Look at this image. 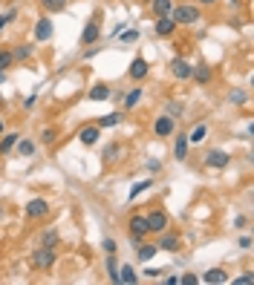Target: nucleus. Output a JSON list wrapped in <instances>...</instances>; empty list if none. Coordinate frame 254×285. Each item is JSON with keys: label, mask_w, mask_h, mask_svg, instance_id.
<instances>
[{"label": "nucleus", "mask_w": 254, "mask_h": 285, "mask_svg": "<svg viewBox=\"0 0 254 285\" xmlns=\"http://www.w3.org/2000/svg\"><path fill=\"white\" fill-rule=\"evenodd\" d=\"M170 17H173V23L176 26H191V23H197L200 20V9L197 6H173L170 9Z\"/></svg>", "instance_id": "1"}, {"label": "nucleus", "mask_w": 254, "mask_h": 285, "mask_svg": "<svg viewBox=\"0 0 254 285\" xmlns=\"http://www.w3.org/2000/svg\"><path fill=\"white\" fill-rule=\"evenodd\" d=\"M127 231H130V239H133V242H142L145 236L151 234V228H148V216H142V213L130 216V222H127Z\"/></svg>", "instance_id": "2"}, {"label": "nucleus", "mask_w": 254, "mask_h": 285, "mask_svg": "<svg viewBox=\"0 0 254 285\" xmlns=\"http://www.w3.org/2000/svg\"><path fill=\"white\" fill-rule=\"evenodd\" d=\"M170 72H173L176 81H191V75H194V64H191L188 58H173V61H170Z\"/></svg>", "instance_id": "3"}, {"label": "nucleus", "mask_w": 254, "mask_h": 285, "mask_svg": "<svg viewBox=\"0 0 254 285\" xmlns=\"http://www.w3.org/2000/svg\"><path fill=\"white\" fill-rule=\"evenodd\" d=\"M44 216H50V202L41 199V196L26 202V219H44Z\"/></svg>", "instance_id": "4"}, {"label": "nucleus", "mask_w": 254, "mask_h": 285, "mask_svg": "<svg viewBox=\"0 0 254 285\" xmlns=\"http://www.w3.org/2000/svg\"><path fill=\"white\" fill-rule=\"evenodd\" d=\"M173 130H176V118L159 116L153 121V135H156V138H168V135H173Z\"/></svg>", "instance_id": "5"}, {"label": "nucleus", "mask_w": 254, "mask_h": 285, "mask_svg": "<svg viewBox=\"0 0 254 285\" xmlns=\"http://www.w3.org/2000/svg\"><path fill=\"white\" fill-rule=\"evenodd\" d=\"M52 262H55V251L52 248H47V245H41V248H35L32 251V265L35 268H50Z\"/></svg>", "instance_id": "6"}, {"label": "nucleus", "mask_w": 254, "mask_h": 285, "mask_svg": "<svg viewBox=\"0 0 254 285\" xmlns=\"http://www.w3.org/2000/svg\"><path fill=\"white\" fill-rule=\"evenodd\" d=\"M228 162H231V156H228L225 150H211V153H205V167L222 170V167H228Z\"/></svg>", "instance_id": "7"}, {"label": "nucleus", "mask_w": 254, "mask_h": 285, "mask_svg": "<svg viewBox=\"0 0 254 285\" xmlns=\"http://www.w3.org/2000/svg\"><path fill=\"white\" fill-rule=\"evenodd\" d=\"M52 20H50V15H44V17H38V23H35V41L38 43H44V41H50L52 38Z\"/></svg>", "instance_id": "8"}, {"label": "nucleus", "mask_w": 254, "mask_h": 285, "mask_svg": "<svg viewBox=\"0 0 254 285\" xmlns=\"http://www.w3.org/2000/svg\"><path fill=\"white\" fill-rule=\"evenodd\" d=\"M148 228H151V234L168 231V213H165V210H153V213H148Z\"/></svg>", "instance_id": "9"}, {"label": "nucleus", "mask_w": 254, "mask_h": 285, "mask_svg": "<svg viewBox=\"0 0 254 285\" xmlns=\"http://www.w3.org/2000/svg\"><path fill=\"white\" fill-rule=\"evenodd\" d=\"M99 135H102V127H99V124H87V127H81V133H78V141H81L84 147H93V144L99 141Z\"/></svg>", "instance_id": "10"}, {"label": "nucleus", "mask_w": 254, "mask_h": 285, "mask_svg": "<svg viewBox=\"0 0 254 285\" xmlns=\"http://www.w3.org/2000/svg\"><path fill=\"white\" fill-rule=\"evenodd\" d=\"M99 35H102V29H99V20L93 17V20H87L84 32H81V43H84V46H93V43L99 41Z\"/></svg>", "instance_id": "11"}, {"label": "nucleus", "mask_w": 254, "mask_h": 285, "mask_svg": "<svg viewBox=\"0 0 254 285\" xmlns=\"http://www.w3.org/2000/svg\"><path fill=\"white\" fill-rule=\"evenodd\" d=\"M148 72H151V64H148L145 58H136L133 64H130V69H127V75H130L133 81H142V78H145Z\"/></svg>", "instance_id": "12"}, {"label": "nucleus", "mask_w": 254, "mask_h": 285, "mask_svg": "<svg viewBox=\"0 0 254 285\" xmlns=\"http://www.w3.org/2000/svg\"><path fill=\"white\" fill-rule=\"evenodd\" d=\"M173 32H176V23H173V17H170V15L156 17V35H159V38H170Z\"/></svg>", "instance_id": "13"}, {"label": "nucleus", "mask_w": 254, "mask_h": 285, "mask_svg": "<svg viewBox=\"0 0 254 285\" xmlns=\"http://www.w3.org/2000/svg\"><path fill=\"white\" fill-rule=\"evenodd\" d=\"M200 283H208V285H222V283H228V274L222 268H211V271H205L203 277H200Z\"/></svg>", "instance_id": "14"}, {"label": "nucleus", "mask_w": 254, "mask_h": 285, "mask_svg": "<svg viewBox=\"0 0 254 285\" xmlns=\"http://www.w3.org/2000/svg\"><path fill=\"white\" fill-rule=\"evenodd\" d=\"M173 159H176V162H185L188 159V133L176 135V141H173Z\"/></svg>", "instance_id": "15"}, {"label": "nucleus", "mask_w": 254, "mask_h": 285, "mask_svg": "<svg viewBox=\"0 0 254 285\" xmlns=\"http://www.w3.org/2000/svg\"><path fill=\"white\" fill-rule=\"evenodd\" d=\"M159 251H179V236L162 231V239H159Z\"/></svg>", "instance_id": "16"}, {"label": "nucleus", "mask_w": 254, "mask_h": 285, "mask_svg": "<svg viewBox=\"0 0 254 285\" xmlns=\"http://www.w3.org/2000/svg\"><path fill=\"white\" fill-rule=\"evenodd\" d=\"M170 9H173V0H151V12L156 17L170 15Z\"/></svg>", "instance_id": "17"}, {"label": "nucleus", "mask_w": 254, "mask_h": 285, "mask_svg": "<svg viewBox=\"0 0 254 285\" xmlns=\"http://www.w3.org/2000/svg\"><path fill=\"white\" fill-rule=\"evenodd\" d=\"M191 78H194L197 84H208V81H211V67H208V64H197Z\"/></svg>", "instance_id": "18"}, {"label": "nucleus", "mask_w": 254, "mask_h": 285, "mask_svg": "<svg viewBox=\"0 0 254 285\" xmlns=\"http://www.w3.org/2000/svg\"><path fill=\"white\" fill-rule=\"evenodd\" d=\"M205 135H208V124H197V127L188 133V144H203Z\"/></svg>", "instance_id": "19"}, {"label": "nucleus", "mask_w": 254, "mask_h": 285, "mask_svg": "<svg viewBox=\"0 0 254 285\" xmlns=\"http://www.w3.org/2000/svg\"><path fill=\"white\" fill-rule=\"evenodd\" d=\"M136 245H139V242H136ZM136 253H139V259H142V262H151L153 256L159 253V245H148V242H142Z\"/></svg>", "instance_id": "20"}, {"label": "nucleus", "mask_w": 254, "mask_h": 285, "mask_svg": "<svg viewBox=\"0 0 254 285\" xmlns=\"http://www.w3.org/2000/svg\"><path fill=\"white\" fill-rule=\"evenodd\" d=\"M17 138H20V133H9V135H3V138H0V156H6L9 150H15Z\"/></svg>", "instance_id": "21"}, {"label": "nucleus", "mask_w": 254, "mask_h": 285, "mask_svg": "<svg viewBox=\"0 0 254 285\" xmlns=\"http://www.w3.org/2000/svg\"><path fill=\"white\" fill-rule=\"evenodd\" d=\"M41 3H44V12H47V15H58V12L67 9V0H41Z\"/></svg>", "instance_id": "22"}, {"label": "nucleus", "mask_w": 254, "mask_h": 285, "mask_svg": "<svg viewBox=\"0 0 254 285\" xmlns=\"http://www.w3.org/2000/svg\"><path fill=\"white\" fill-rule=\"evenodd\" d=\"M119 283H124V285H136V283H139V277H136V271L130 268V265H124V268L119 271Z\"/></svg>", "instance_id": "23"}, {"label": "nucleus", "mask_w": 254, "mask_h": 285, "mask_svg": "<svg viewBox=\"0 0 254 285\" xmlns=\"http://www.w3.org/2000/svg\"><path fill=\"white\" fill-rule=\"evenodd\" d=\"M107 98H110V89L104 84H96L90 89V101H107Z\"/></svg>", "instance_id": "24"}, {"label": "nucleus", "mask_w": 254, "mask_h": 285, "mask_svg": "<svg viewBox=\"0 0 254 285\" xmlns=\"http://www.w3.org/2000/svg\"><path fill=\"white\" fill-rule=\"evenodd\" d=\"M139 101H142V86H136V89H130V92H127V98H124V107H127V110H133Z\"/></svg>", "instance_id": "25"}, {"label": "nucleus", "mask_w": 254, "mask_h": 285, "mask_svg": "<svg viewBox=\"0 0 254 285\" xmlns=\"http://www.w3.org/2000/svg\"><path fill=\"white\" fill-rule=\"evenodd\" d=\"M15 147H17V153H20L23 159L35 153V144H32V141H26V138H17V144H15Z\"/></svg>", "instance_id": "26"}, {"label": "nucleus", "mask_w": 254, "mask_h": 285, "mask_svg": "<svg viewBox=\"0 0 254 285\" xmlns=\"http://www.w3.org/2000/svg\"><path fill=\"white\" fill-rule=\"evenodd\" d=\"M15 64V58H12V49H0V72H6V69Z\"/></svg>", "instance_id": "27"}, {"label": "nucleus", "mask_w": 254, "mask_h": 285, "mask_svg": "<svg viewBox=\"0 0 254 285\" xmlns=\"http://www.w3.org/2000/svg\"><path fill=\"white\" fill-rule=\"evenodd\" d=\"M228 101H231V104H237V107H243V104L249 101V92H246V89H234V92L228 95Z\"/></svg>", "instance_id": "28"}, {"label": "nucleus", "mask_w": 254, "mask_h": 285, "mask_svg": "<svg viewBox=\"0 0 254 285\" xmlns=\"http://www.w3.org/2000/svg\"><path fill=\"white\" fill-rule=\"evenodd\" d=\"M121 121V113H110V116H104L102 121H99V127H116Z\"/></svg>", "instance_id": "29"}, {"label": "nucleus", "mask_w": 254, "mask_h": 285, "mask_svg": "<svg viewBox=\"0 0 254 285\" xmlns=\"http://www.w3.org/2000/svg\"><path fill=\"white\" fill-rule=\"evenodd\" d=\"M116 38H119L121 43H133L136 38H139V32H136V29H121V32L116 35Z\"/></svg>", "instance_id": "30"}, {"label": "nucleus", "mask_w": 254, "mask_h": 285, "mask_svg": "<svg viewBox=\"0 0 254 285\" xmlns=\"http://www.w3.org/2000/svg\"><path fill=\"white\" fill-rule=\"evenodd\" d=\"M119 153H121L119 144H110V147L104 150V162H107V164H110V162H116V156H119Z\"/></svg>", "instance_id": "31"}, {"label": "nucleus", "mask_w": 254, "mask_h": 285, "mask_svg": "<svg viewBox=\"0 0 254 285\" xmlns=\"http://www.w3.org/2000/svg\"><path fill=\"white\" fill-rule=\"evenodd\" d=\"M29 55H32V46H17V49L12 52V58H15V61H26Z\"/></svg>", "instance_id": "32"}, {"label": "nucleus", "mask_w": 254, "mask_h": 285, "mask_svg": "<svg viewBox=\"0 0 254 285\" xmlns=\"http://www.w3.org/2000/svg\"><path fill=\"white\" fill-rule=\"evenodd\" d=\"M107 271H110V280H113V283H119V268H116V259H113V253H110V259H107Z\"/></svg>", "instance_id": "33"}, {"label": "nucleus", "mask_w": 254, "mask_h": 285, "mask_svg": "<svg viewBox=\"0 0 254 285\" xmlns=\"http://www.w3.org/2000/svg\"><path fill=\"white\" fill-rule=\"evenodd\" d=\"M41 242H44L47 248H55V242H58V234H55V231H47V234L41 236Z\"/></svg>", "instance_id": "34"}, {"label": "nucleus", "mask_w": 254, "mask_h": 285, "mask_svg": "<svg viewBox=\"0 0 254 285\" xmlns=\"http://www.w3.org/2000/svg\"><path fill=\"white\" fill-rule=\"evenodd\" d=\"M55 138H58V133H55L52 127H47V130H41V141H44V144H52Z\"/></svg>", "instance_id": "35"}, {"label": "nucleus", "mask_w": 254, "mask_h": 285, "mask_svg": "<svg viewBox=\"0 0 254 285\" xmlns=\"http://www.w3.org/2000/svg\"><path fill=\"white\" fill-rule=\"evenodd\" d=\"M148 187H151V182H136V185L130 187V202H133L136 196H139V193H142V190H148Z\"/></svg>", "instance_id": "36"}, {"label": "nucleus", "mask_w": 254, "mask_h": 285, "mask_svg": "<svg viewBox=\"0 0 254 285\" xmlns=\"http://www.w3.org/2000/svg\"><path fill=\"white\" fill-rule=\"evenodd\" d=\"M17 17V9H9V12H6V15H0V29H3V26H6V23H12V20H15Z\"/></svg>", "instance_id": "37"}, {"label": "nucleus", "mask_w": 254, "mask_h": 285, "mask_svg": "<svg viewBox=\"0 0 254 285\" xmlns=\"http://www.w3.org/2000/svg\"><path fill=\"white\" fill-rule=\"evenodd\" d=\"M252 280H254V274L249 271V274H243V277H237V280H234V285H252Z\"/></svg>", "instance_id": "38"}, {"label": "nucleus", "mask_w": 254, "mask_h": 285, "mask_svg": "<svg viewBox=\"0 0 254 285\" xmlns=\"http://www.w3.org/2000/svg\"><path fill=\"white\" fill-rule=\"evenodd\" d=\"M168 113H170V118H179L182 116V107L179 104H168Z\"/></svg>", "instance_id": "39"}, {"label": "nucleus", "mask_w": 254, "mask_h": 285, "mask_svg": "<svg viewBox=\"0 0 254 285\" xmlns=\"http://www.w3.org/2000/svg\"><path fill=\"white\" fill-rule=\"evenodd\" d=\"M179 283H182V285H197V283H200V277H191V274H185Z\"/></svg>", "instance_id": "40"}, {"label": "nucleus", "mask_w": 254, "mask_h": 285, "mask_svg": "<svg viewBox=\"0 0 254 285\" xmlns=\"http://www.w3.org/2000/svg\"><path fill=\"white\" fill-rule=\"evenodd\" d=\"M102 248H104L107 253H113V251H116V242H113V239H104V242H102Z\"/></svg>", "instance_id": "41"}, {"label": "nucleus", "mask_w": 254, "mask_h": 285, "mask_svg": "<svg viewBox=\"0 0 254 285\" xmlns=\"http://www.w3.org/2000/svg\"><path fill=\"white\" fill-rule=\"evenodd\" d=\"M240 248L249 251V248H252V239H249V236H240Z\"/></svg>", "instance_id": "42"}, {"label": "nucleus", "mask_w": 254, "mask_h": 285, "mask_svg": "<svg viewBox=\"0 0 254 285\" xmlns=\"http://www.w3.org/2000/svg\"><path fill=\"white\" fill-rule=\"evenodd\" d=\"M200 3H203V6H211V3H217V0H200Z\"/></svg>", "instance_id": "43"}, {"label": "nucleus", "mask_w": 254, "mask_h": 285, "mask_svg": "<svg viewBox=\"0 0 254 285\" xmlns=\"http://www.w3.org/2000/svg\"><path fill=\"white\" fill-rule=\"evenodd\" d=\"M3 78H6V72H0V84H3Z\"/></svg>", "instance_id": "44"}, {"label": "nucleus", "mask_w": 254, "mask_h": 285, "mask_svg": "<svg viewBox=\"0 0 254 285\" xmlns=\"http://www.w3.org/2000/svg\"><path fill=\"white\" fill-rule=\"evenodd\" d=\"M0 133H3V121H0Z\"/></svg>", "instance_id": "45"}]
</instances>
